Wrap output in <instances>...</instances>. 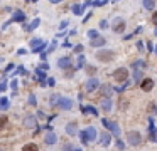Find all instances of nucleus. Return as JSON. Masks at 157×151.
<instances>
[{
  "mask_svg": "<svg viewBox=\"0 0 157 151\" xmlns=\"http://www.w3.org/2000/svg\"><path fill=\"white\" fill-rule=\"evenodd\" d=\"M80 138H81V143L93 141V139H96V129L89 126V128H86L85 131H81V133H80Z\"/></svg>",
  "mask_w": 157,
  "mask_h": 151,
  "instance_id": "obj_1",
  "label": "nucleus"
},
{
  "mask_svg": "<svg viewBox=\"0 0 157 151\" xmlns=\"http://www.w3.org/2000/svg\"><path fill=\"white\" fill-rule=\"evenodd\" d=\"M113 79L117 81V82H127V77H128V71L125 69V67H118V69H115L113 71Z\"/></svg>",
  "mask_w": 157,
  "mask_h": 151,
  "instance_id": "obj_2",
  "label": "nucleus"
},
{
  "mask_svg": "<svg viewBox=\"0 0 157 151\" xmlns=\"http://www.w3.org/2000/svg\"><path fill=\"white\" fill-rule=\"evenodd\" d=\"M127 141L130 143L132 146H139L142 143V136L139 134V131H128L127 133Z\"/></svg>",
  "mask_w": 157,
  "mask_h": 151,
  "instance_id": "obj_3",
  "label": "nucleus"
},
{
  "mask_svg": "<svg viewBox=\"0 0 157 151\" xmlns=\"http://www.w3.org/2000/svg\"><path fill=\"white\" fill-rule=\"evenodd\" d=\"M96 59L98 61H102V62H108L113 59V52L111 50H106V49H102L96 52Z\"/></svg>",
  "mask_w": 157,
  "mask_h": 151,
  "instance_id": "obj_4",
  "label": "nucleus"
},
{
  "mask_svg": "<svg viewBox=\"0 0 157 151\" xmlns=\"http://www.w3.org/2000/svg\"><path fill=\"white\" fill-rule=\"evenodd\" d=\"M46 47V42L42 39H32L30 40V49L32 52H42V49Z\"/></svg>",
  "mask_w": 157,
  "mask_h": 151,
  "instance_id": "obj_5",
  "label": "nucleus"
},
{
  "mask_svg": "<svg viewBox=\"0 0 157 151\" xmlns=\"http://www.w3.org/2000/svg\"><path fill=\"white\" fill-rule=\"evenodd\" d=\"M58 108L59 109H64V111H69V109L73 108V101L68 99V97H59V101H58Z\"/></svg>",
  "mask_w": 157,
  "mask_h": 151,
  "instance_id": "obj_6",
  "label": "nucleus"
},
{
  "mask_svg": "<svg viewBox=\"0 0 157 151\" xmlns=\"http://www.w3.org/2000/svg\"><path fill=\"white\" fill-rule=\"evenodd\" d=\"M98 87H100V82H98V79H95V77L88 79V81H86V84H85V89H86L88 92H93V91H96Z\"/></svg>",
  "mask_w": 157,
  "mask_h": 151,
  "instance_id": "obj_7",
  "label": "nucleus"
},
{
  "mask_svg": "<svg viewBox=\"0 0 157 151\" xmlns=\"http://www.w3.org/2000/svg\"><path fill=\"white\" fill-rule=\"evenodd\" d=\"M24 124L27 126V128H37L39 129V126H37V121H36V116H26V119H24Z\"/></svg>",
  "mask_w": 157,
  "mask_h": 151,
  "instance_id": "obj_8",
  "label": "nucleus"
},
{
  "mask_svg": "<svg viewBox=\"0 0 157 151\" xmlns=\"http://www.w3.org/2000/svg\"><path fill=\"white\" fill-rule=\"evenodd\" d=\"M152 87H154V81L152 79H144L142 82H140V89L142 91H152Z\"/></svg>",
  "mask_w": 157,
  "mask_h": 151,
  "instance_id": "obj_9",
  "label": "nucleus"
},
{
  "mask_svg": "<svg viewBox=\"0 0 157 151\" xmlns=\"http://www.w3.org/2000/svg\"><path fill=\"white\" fill-rule=\"evenodd\" d=\"M58 67H61V69H68V67H71V59L69 57H59L58 59Z\"/></svg>",
  "mask_w": 157,
  "mask_h": 151,
  "instance_id": "obj_10",
  "label": "nucleus"
},
{
  "mask_svg": "<svg viewBox=\"0 0 157 151\" xmlns=\"http://www.w3.org/2000/svg\"><path fill=\"white\" fill-rule=\"evenodd\" d=\"M66 133H68L69 136H76L78 134V124L76 123H68V124H66Z\"/></svg>",
  "mask_w": 157,
  "mask_h": 151,
  "instance_id": "obj_11",
  "label": "nucleus"
},
{
  "mask_svg": "<svg viewBox=\"0 0 157 151\" xmlns=\"http://www.w3.org/2000/svg\"><path fill=\"white\" fill-rule=\"evenodd\" d=\"M111 29H113L115 32H123V30H125V22H123L122 19H117L115 24L111 25Z\"/></svg>",
  "mask_w": 157,
  "mask_h": 151,
  "instance_id": "obj_12",
  "label": "nucleus"
},
{
  "mask_svg": "<svg viewBox=\"0 0 157 151\" xmlns=\"http://www.w3.org/2000/svg\"><path fill=\"white\" fill-rule=\"evenodd\" d=\"M44 141H46V144H56V143H58V136H56V133L49 131V133L46 134V138H44Z\"/></svg>",
  "mask_w": 157,
  "mask_h": 151,
  "instance_id": "obj_13",
  "label": "nucleus"
},
{
  "mask_svg": "<svg viewBox=\"0 0 157 151\" xmlns=\"http://www.w3.org/2000/svg\"><path fill=\"white\" fill-rule=\"evenodd\" d=\"M10 20L12 22H24L26 20V13L22 12V10H15V12H14V17Z\"/></svg>",
  "mask_w": 157,
  "mask_h": 151,
  "instance_id": "obj_14",
  "label": "nucleus"
},
{
  "mask_svg": "<svg viewBox=\"0 0 157 151\" xmlns=\"http://www.w3.org/2000/svg\"><path fill=\"white\" fill-rule=\"evenodd\" d=\"M100 143H102V146H108V144L111 143V134L103 133L102 136H100Z\"/></svg>",
  "mask_w": 157,
  "mask_h": 151,
  "instance_id": "obj_15",
  "label": "nucleus"
},
{
  "mask_svg": "<svg viewBox=\"0 0 157 151\" xmlns=\"http://www.w3.org/2000/svg\"><path fill=\"white\" fill-rule=\"evenodd\" d=\"M108 129H111V134H113L115 138H118V136H120V126L117 124V123H110Z\"/></svg>",
  "mask_w": 157,
  "mask_h": 151,
  "instance_id": "obj_16",
  "label": "nucleus"
},
{
  "mask_svg": "<svg viewBox=\"0 0 157 151\" xmlns=\"http://www.w3.org/2000/svg\"><path fill=\"white\" fill-rule=\"evenodd\" d=\"M81 111H83V113L85 114H93V116H98V111L95 108H91V106H81Z\"/></svg>",
  "mask_w": 157,
  "mask_h": 151,
  "instance_id": "obj_17",
  "label": "nucleus"
},
{
  "mask_svg": "<svg viewBox=\"0 0 157 151\" xmlns=\"http://www.w3.org/2000/svg\"><path fill=\"white\" fill-rule=\"evenodd\" d=\"M106 44V40L103 37H98V39H95V40H91V46L93 47H103Z\"/></svg>",
  "mask_w": 157,
  "mask_h": 151,
  "instance_id": "obj_18",
  "label": "nucleus"
},
{
  "mask_svg": "<svg viewBox=\"0 0 157 151\" xmlns=\"http://www.w3.org/2000/svg\"><path fill=\"white\" fill-rule=\"evenodd\" d=\"M36 76H37V79L41 81V84L44 86V84H46L44 82V79H46V72H44L42 69H36Z\"/></svg>",
  "mask_w": 157,
  "mask_h": 151,
  "instance_id": "obj_19",
  "label": "nucleus"
},
{
  "mask_svg": "<svg viewBox=\"0 0 157 151\" xmlns=\"http://www.w3.org/2000/svg\"><path fill=\"white\" fill-rule=\"evenodd\" d=\"M102 108L105 109V111H110L111 109V101L108 99V97H103L102 99Z\"/></svg>",
  "mask_w": 157,
  "mask_h": 151,
  "instance_id": "obj_20",
  "label": "nucleus"
},
{
  "mask_svg": "<svg viewBox=\"0 0 157 151\" xmlns=\"http://www.w3.org/2000/svg\"><path fill=\"white\" fill-rule=\"evenodd\" d=\"M83 10H85V7H83V5H80V4H74V5H73V13H74V15H81V13H83Z\"/></svg>",
  "mask_w": 157,
  "mask_h": 151,
  "instance_id": "obj_21",
  "label": "nucleus"
},
{
  "mask_svg": "<svg viewBox=\"0 0 157 151\" xmlns=\"http://www.w3.org/2000/svg\"><path fill=\"white\" fill-rule=\"evenodd\" d=\"M39 25H41V19H34V20H32V24L27 25V30H29V32H32L34 29H37Z\"/></svg>",
  "mask_w": 157,
  "mask_h": 151,
  "instance_id": "obj_22",
  "label": "nucleus"
},
{
  "mask_svg": "<svg viewBox=\"0 0 157 151\" xmlns=\"http://www.w3.org/2000/svg\"><path fill=\"white\" fill-rule=\"evenodd\" d=\"M22 151H39V150H37V144H36V143H27L26 146L22 148Z\"/></svg>",
  "mask_w": 157,
  "mask_h": 151,
  "instance_id": "obj_23",
  "label": "nucleus"
},
{
  "mask_svg": "<svg viewBox=\"0 0 157 151\" xmlns=\"http://www.w3.org/2000/svg\"><path fill=\"white\" fill-rule=\"evenodd\" d=\"M142 5H144L147 10H152V8L155 7V2H154V0H144V2H142Z\"/></svg>",
  "mask_w": 157,
  "mask_h": 151,
  "instance_id": "obj_24",
  "label": "nucleus"
},
{
  "mask_svg": "<svg viewBox=\"0 0 157 151\" xmlns=\"http://www.w3.org/2000/svg\"><path fill=\"white\" fill-rule=\"evenodd\" d=\"M0 108L2 109L9 108V99H7V97H0Z\"/></svg>",
  "mask_w": 157,
  "mask_h": 151,
  "instance_id": "obj_25",
  "label": "nucleus"
},
{
  "mask_svg": "<svg viewBox=\"0 0 157 151\" xmlns=\"http://www.w3.org/2000/svg\"><path fill=\"white\" fill-rule=\"evenodd\" d=\"M88 37L91 39V40H95V39H98V30H88Z\"/></svg>",
  "mask_w": 157,
  "mask_h": 151,
  "instance_id": "obj_26",
  "label": "nucleus"
},
{
  "mask_svg": "<svg viewBox=\"0 0 157 151\" xmlns=\"http://www.w3.org/2000/svg\"><path fill=\"white\" fill-rule=\"evenodd\" d=\"M29 104L30 106H36V104H37V99H36L34 94H29Z\"/></svg>",
  "mask_w": 157,
  "mask_h": 151,
  "instance_id": "obj_27",
  "label": "nucleus"
},
{
  "mask_svg": "<svg viewBox=\"0 0 157 151\" xmlns=\"http://www.w3.org/2000/svg\"><path fill=\"white\" fill-rule=\"evenodd\" d=\"M91 5H93V7H103V5H106V0H100V2H91Z\"/></svg>",
  "mask_w": 157,
  "mask_h": 151,
  "instance_id": "obj_28",
  "label": "nucleus"
},
{
  "mask_svg": "<svg viewBox=\"0 0 157 151\" xmlns=\"http://www.w3.org/2000/svg\"><path fill=\"white\" fill-rule=\"evenodd\" d=\"M102 91H103V94H105V96H110V94H111L110 86H103V89H102Z\"/></svg>",
  "mask_w": 157,
  "mask_h": 151,
  "instance_id": "obj_29",
  "label": "nucleus"
},
{
  "mask_svg": "<svg viewBox=\"0 0 157 151\" xmlns=\"http://www.w3.org/2000/svg\"><path fill=\"white\" fill-rule=\"evenodd\" d=\"M17 74H27V71L24 69V67H19L17 71H15V74H14V76H17Z\"/></svg>",
  "mask_w": 157,
  "mask_h": 151,
  "instance_id": "obj_30",
  "label": "nucleus"
},
{
  "mask_svg": "<svg viewBox=\"0 0 157 151\" xmlns=\"http://www.w3.org/2000/svg\"><path fill=\"white\" fill-rule=\"evenodd\" d=\"M17 86H19V82H17V79H12V82H10V87L14 89V91H15V89H17Z\"/></svg>",
  "mask_w": 157,
  "mask_h": 151,
  "instance_id": "obj_31",
  "label": "nucleus"
},
{
  "mask_svg": "<svg viewBox=\"0 0 157 151\" xmlns=\"http://www.w3.org/2000/svg\"><path fill=\"white\" fill-rule=\"evenodd\" d=\"M85 62H86V61H85V57H83V55H80V59H78V67H81Z\"/></svg>",
  "mask_w": 157,
  "mask_h": 151,
  "instance_id": "obj_32",
  "label": "nucleus"
},
{
  "mask_svg": "<svg viewBox=\"0 0 157 151\" xmlns=\"http://www.w3.org/2000/svg\"><path fill=\"white\" fill-rule=\"evenodd\" d=\"M5 89H7V84H5V81H2L0 82V92H4Z\"/></svg>",
  "mask_w": 157,
  "mask_h": 151,
  "instance_id": "obj_33",
  "label": "nucleus"
},
{
  "mask_svg": "<svg viewBox=\"0 0 157 151\" xmlns=\"http://www.w3.org/2000/svg\"><path fill=\"white\" fill-rule=\"evenodd\" d=\"M5 123H7V117H5V116H2V117H0V129H2V126H4Z\"/></svg>",
  "mask_w": 157,
  "mask_h": 151,
  "instance_id": "obj_34",
  "label": "nucleus"
},
{
  "mask_svg": "<svg viewBox=\"0 0 157 151\" xmlns=\"http://www.w3.org/2000/svg\"><path fill=\"white\" fill-rule=\"evenodd\" d=\"M12 69H14V64H12V62H10V64H9V66L5 67V72H10V71H12Z\"/></svg>",
  "mask_w": 157,
  "mask_h": 151,
  "instance_id": "obj_35",
  "label": "nucleus"
},
{
  "mask_svg": "<svg viewBox=\"0 0 157 151\" xmlns=\"http://www.w3.org/2000/svg\"><path fill=\"white\" fill-rule=\"evenodd\" d=\"M140 76H142V72H140V71H135V74H133V77H135V79L139 81V79H140Z\"/></svg>",
  "mask_w": 157,
  "mask_h": 151,
  "instance_id": "obj_36",
  "label": "nucleus"
},
{
  "mask_svg": "<svg viewBox=\"0 0 157 151\" xmlns=\"http://www.w3.org/2000/svg\"><path fill=\"white\" fill-rule=\"evenodd\" d=\"M47 86H54V79H52V77H49V79H47Z\"/></svg>",
  "mask_w": 157,
  "mask_h": 151,
  "instance_id": "obj_37",
  "label": "nucleus"
},
{
  "mask_svg": "<svg viewBox=\"0 0 157 151\" xmlns=\"http://www.w3.org/2000/svg\"><path fill=\"white\" fill-rule=\"evenodd\" d=\"M59 27H61V29H64V27H68V20H63V22L59 24Z\"/></svg>",
  "mask_w": 157,
  "mask_h": 151,
  "instance_id": "obj_38",
  "label": "nucleus"
},
{
  "mask_svg": "<svg viewBox=\"0 0 157 151\" xmlns=\"http://www.w3.org/2000/svg\"><path fill=\"white\" fill-rule=\"evenodd\" d=\"M100 27H102V29H106V27H108V24H106V20H102V24H100Z\"/></svg>",
  "mask_w": 157,
  "mask_h": 151,
  "instance_id": "obj_39",
  "label": "nucleus"
},
{
  "mask_svg": "<svg viewBox=\"0 0 157 151\" xmlns=\"http://www.w3.org/2000/svg\"><path fill=\"white\" fill-rule=\"evenodd\" d=\"M54 47H56V40H54V42H51V46H49V49H47V50L51 52V50H54Z\"/></svg>",
  "mask_w": 157,
  "mask_h": 151,
  "instance_id": "obj_40",
  "label": "nucleus"
},
{
  "mask_svg": "<svg viewBox=\"0 0 157 151\" xmlns=\"http://www.w3.org/2000/svg\"><path fill=\"white\" fill-rule=\"evenodd\" d=\"M152 22L157 25V12H154V15H152Z\"/></svg>",
  "mask_w": 157,
  "mask_h": 151,
  "instance_id": "obj_41",
  "label": "nucleus"
},
{
  "mask_svg": "<svg viewBox=\"0 0 157 151\" xmlns=\"http://www.w3.org/2000/svg\"><path fill=\"white\" fill-rule=\"evenodd\" d=\"M81 50H83V46H76V47H74V52H81Z\"/></svg>",
  "mask_w": 157,
  "mask_h": 151,
  "instance_id": "obj_42",
  "label": "nucleus"
},
{
  "mask_svg": "<svg viewBox=\"0 0 157 151\" xmlns=\"http://www.w3.org/2000/svg\"><path fill=\"white\" fill-rule=\"evenodd\" d=\"M63 151H73V148L69 146V144H66V146H64V150Z\"/></svg>",
  "mask_w": 157,
  "mask_h": 151,
  "instance_id": "obj_43",
  "label": "nucleus"
},
{
  "mask_svg": "<svg viewBox=\"0 0 157 151\" xmlns=\"http://www.w3.org/2000/svg\"><path fill=\"white\" fill-rule=\"evenodd\" d=\"M147 47H149V50H150V52L154 50V47H152V42H149V44H147Z\"/></svg>",
  "mask_w": 157,
  "mask_h": 151,
  "instance_id": "obj_44",
  "label": "nucleus"
},
{
  "mask_svg": "<svg viewBox=\"0 0 157 151\" xmlns=\"http://www.w3.org/2000/svg\"><path fill=\"white\" fill-rule=\"evenodd\" d=\"M47 67H49V66H47V64H44V62H42V64H41V69H44V71H46Z\"/></svg>",
  "mask_w": 157,
  "mask_h": 151,
  "instance_id": "obj_45",
  "label": "nucleus"
},
{
  "mask_svg": "<svg viewBox=\"0 0 157 151\" xmlns=\"http://www.w3.org/2000/svg\"><path fill=\"white\" fill-rule=\"evenodd\" d=\"M117 143H118V144H117V146H118L120 150H123V143H122V141H117Z\"/></svg>",
  "mask_w": 157,
  "mask_h": 151,
  "instance_id": "obj_46",
  "label": "nucleus"
},
{
  "mask_svg": "<svg viewBox=\"0 0 157 151\" xmlns=\"http://www.w3.org/2000/svg\"><path fill=\"white\" fill-rule=\"evenodd\" d=\"M154 52H155V54H157V46H155V47H154Z\"/></svg>",
  "mask_w": 157,
  "mask_h": 151,
  "instance_id": "obj_47",
  "label": "nucleus"
},
{
  "mask_svg": "<svg viewBox=\"0 0 157 151\" xmlns=\"http://www.w3.org/2000/svg\"><path fill=\"white\" fill-rule=\"evenodd\" d=\"M73 151H81V150H73Z\"/></svg>",
  "mask_w": 157,
  "mask_h": 151,
  "instance_id": "obj_48",
  "label": "nucleus"
},
{
  "mask_svg": "<svg viewBox=\"0 0 157 151\" xmlns=\"http://www.w3.org/2000/svg\"><path fill=\"white\" fill-rule=\"evenodd\" d=\"M0 151H4V150H0Z\"/></svg>",
  "mask_w": 157,
  "mask_h": 151,
  "instance_id": "obj_49",
  "label": "nucleus"
},
{
  "mask_svg": "<svg viewBox=\"0 0 157 151\" xmlns=\"http://www.w3.org/2000/svg\"><path fill=\"white\" fill-rule=\"evenodd\" d=\"M0 61H2V59H0Z\"/></svg>",
  "mask_w": 157,
  "mask_h": 151,
  "instance_id": "obj_50",
  "label": "nucleus"
},
{
  "mask_svg": "<svg viewBox=\"0 0 157 151\" xmlns=\"http://www.w3.org/2000/svg\"><path fill=\"white\" fill-rule=\"evenodd\" d=\"M0 109H2V108H0Z\"/></svg>",
  "mask_w": 157,
  "mask_h": 151,
  "instance_id": "obj_51",
  "label": "nucleus"
}]
</instances>
